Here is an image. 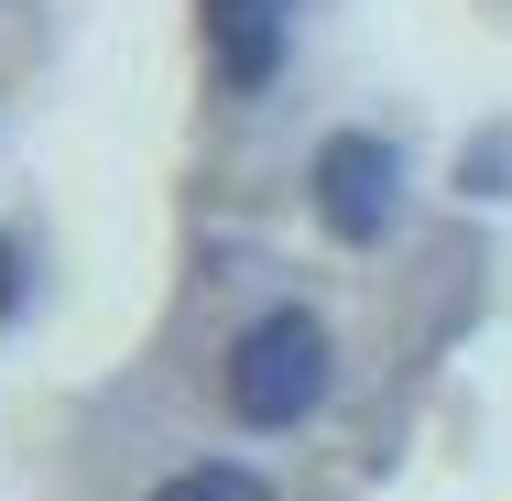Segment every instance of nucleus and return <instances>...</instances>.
Instances as JSON below:
<instances>
[{"label": "nucleus", "instance_id": "1", "mask_svg": "<svg viewBox=\"0 0 512 501\" xmlns=\"http://www.w3.org/2000/svg\"><path fill=\"white\" fill-rule=\"evenodd\" d=\"M316 393H327V327L306 305L251 316L240 349H229V414L240 425H295V414H316Z\"/></svg>", "mask_w": 512, "mask_h": 501}, {"label": "nucleus", "instance_id": "2", "mask_svg": "<svg viewBox=\"0 0 512 501\" xmlns=\"http://www.w3.org/2000/svg\"><path fill=\"white\" fill-rule=\"evenodd\" d=\"M316 218L338 240H382V218H393V153L371 131H327L316 142Z\"/></svg>", "mask_w": 512, "mask_h": 501}, {"label": "nucleus", "instance_id": "3", "mask_svg": "<svg viewBox=\"0 0 512 501\" xmlns=\"http://www.w3.org/2000/svg\"><path fill=\"white\" fill-rule=\"evenodd\" d=\"M197 22H207V66L229 88H262L284 66V0H197Z\"/></svg>", "mask_w": 512, "mask_h": 501}, {"label": "nucleus", "instance_id": "4", "mask_svg": "<svg viewBox=\"0 0 512 501\" xmlns=\"http://www.w3.org/2000/svg\"><path fill=\"white\" fill-rule=\"evenodd\" d=\"M153 501H262V480L251 469H175Z\"/></svg>", "mask_w": 512, "mask_h": 501}]
</instances>
